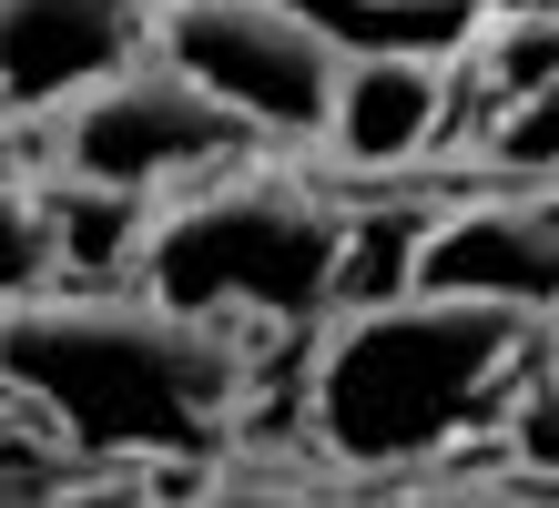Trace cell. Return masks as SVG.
Returning <instances> with one entry per match:
<instances>
[{
  "instance_id": "cell-1",
  "label": "cell",
  "mask_w": 559,
  "mask_h": 508,
  "mask_svg": "<svg viewBox=\"0 0 559 508\" xmlns=\"http://www.w3.org/2000/svg\"><path fill=\"white\" fill-rule=\"evenodd\" d=\"M0 387L41 406V427L82 458H204L245 406V346L235 326L163 295H92L51 275L0 305Z\"/></svg>"
},
{
  "instance_id": "cell-2",
  "label": "cell",
  "mask_w": 559,
  "mask_h": 508,
  "mask_svg": "<svg viewBox=\"0 0 559 508\" xmlns=\"http://www.w3.org/2000/svg\"><path fill=\"white\" fill-rule=\"evenodd\" d=\"M539 356V316L499 295H438L397 285L377 305L336 316L316 356V437L346 468H417L478 437L519 397Z\"/></svg>"
},
{
  "instance_id": "cell-3",
  "label": "cell",
  "mask_w": 559,
  "mask_h": 508,
  "mask_svg": "<svg viewBox=\"0 0 559 508\" xmlns=\"http://www.w3.org/2000/svg\"><path fill=\"white\" fill-rule=\"evenodd\" d=\"M356 234L316 184L295 174H224L174 193L163 214L133 234L143 295L183 305L214 326H306L336 305Z\"/></svg>"
},
{
  "instance_id": "cell-4",
  "label": "cell",
  "mask_w": 559,
  "mask_h": 508,
  "mask_svg": "<svg viewBox=\"0 0 559 508\" xmlns=\"http://www.w3.org/2000/svg\"><path fill=\"white\" fill-rule=\"evenodd\" d=\"M143 31L245 132H325V92H336L346 42L306 0H163Z\"/></svg>"
},
{
  "instance_id": "cell-5",
  "label": "cell",
  "mask_w": 559,
  "mask_h": 508,
  "mask_svg": "<svg viewBox=\"0 0 559 508\" xmlns=\"http://www.w3.org/2000/svg\"><path fill=\"white\" fill-rule=\"evenodd\" d=\"M51 153L61 174H72L82 193H143V184H174L193 174V163H224L245 143V122L224 113V102L183 72V61H112V72H92L82 92L51 102Z\"/></svg>"
},
{
  "instance_id": "cell-6",
  "label": "cell",
  "mask_w": 559,
  "mask_h": 508,
  "mask_svg": "<svg viewBox=\"0 0 559 508\" xmlns=\"http://www.w3.org/2000/svg\"><path fill=\"white\" fill-rule=\"evenodd\" d=\"M407 285L499 295V305H530V316H559V203H509V193L457 203L407 245Z\"/></svg>"
},
{
  "instance_id": "cell-7",
  "label": "cell",
  "mask_w": 559,
  "mask_h": 508,
  "mask_svg": "<svg viewBox=\"0 0 559 508\" xmlns=\"http://www.w3.org/2000/svg\"><path fill=\"white\" fill-rule=\"evenodd\" d=\"M457 102V61L448 51H407V42H367L336 61V92H325V143L367 174H397L448 132Z\"/></svg>"
},
{
  "instance_id": "cell-8",
  "label": "cell",
  "mask_w": 559,
  "mask_h": 508,
  "mask_svg": "<svg viewBox=\"0 0 559 508\" xmlns=\"http://www.w3.org/2000/svg\"><path fill=\"white\" fill-rule=\"evenodd\" d=\"M143 51V0H0V102L51 113L61 92Z\"/></svg>"
},
{
  "instance_id": "cell-9",
  "label": "cell",
  "mask_w": 559,
  "mask_h": 508,
  "mask_svg": "<svg viewBox=\"0 0 559 508\" xmlns=\"http://www.w3.org/2000/svg\"><path fill=\"white\" fill-rule=\"evenodd\" d=\"M51 275H61V214L31 184H0V305H21Z\"/></svg>"
},
{
  "instance_id": "cell-10",
  "label": "cell",
  "mask_w": 559,
  "mask_h": 508,
  "mask_svg": "<svg viewBox=\"0 0 559 508\" xmlns=\"http://www.w3.org/2000/svg\"><path fill=\"white\" fill-rule=\"evenodd\" d=\"M499 163H519V174H559V82L509 92V113H499Z\"/></svg>"
},
{
  "instance_id": "cell-11",
  "label": "cell",
  "mask_w": 559,
  "mask_h": 508,
  "mask_svg": "<svg viewBox=\"0 0 559 508\" xmlns=\"http://www.w3.org/2000/svg\"><path fill=\"white\" fill-rule=\"evenodd\" d=\"M509 458L539 468V479H559V377L530 387V406H519V427H509Z\"/></svg>"
},
{
  "instance_id": "cell-12",
  "label": "cell",
  "mask_w": 559,
  "mask_h": 508,
  "mask_svg": "<svg viewBox=\"0 0 559 508\" xmlns=\"http://www.w3.org/2000/svg\"><path fill=\"white\" fill-rule=\"evenodd\" d=\"M438 11H468V0H438ZM509 11H519V0H509Z\"/></svg>"
},
{
  "instance_id": "cell-13",
  "label": "cell",
  "mask_w": 559,
  "mask_h": 508,
  "mask_svg": "<svg viewBox=\"0 0 559 508\" xmlns=\"http://www.w3.org/2000/svg\"><path fill=\"white\" fill-rule=\"evenodd\" d=\"M549 377H559V335H549Z\"/></svg>"
}]
</instances>
